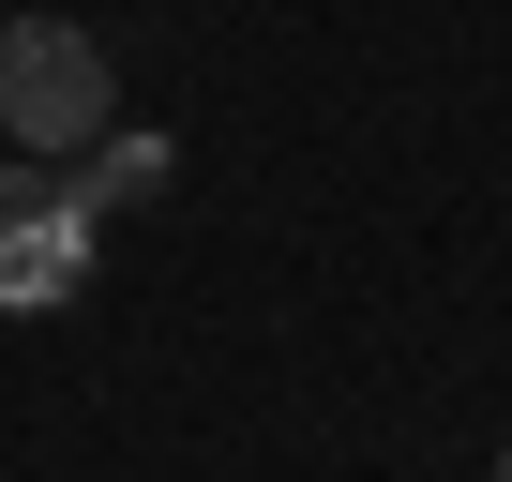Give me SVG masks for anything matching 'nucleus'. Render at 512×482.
<instances>
[{"label":"nucleus","mask_w":512,"mask_h":482,"mask_svg":"<svg viewBox=\"0 0 512 482\" xmlns=\"http://www.w3.org/2000/svg\"><path fill=\"white\" fill-rule=\"evenodd\" d=\"M121 121V76H106V46L76 31V16H16V31H0V136H16V151H91Z\"/></svg>","instance_id":"obj_1"},{"label":"nucleus","mask_w":512,"mask_h":482,"mask_svg":"<svg viewBox=\"0 0 512 482\" xmlns=\"http://www.w3.org/2000/svg\"><path fill=\"white\" fill-rule=\"evenodd\" d=\"M91 181L61 166V151H16L0 166V317H61L76 287H91Z\"/></svg>","instance_id":"obj_2"},{"label":"nucleus","mask_w":512,"mask_h":482,"mask_svg":"<svg viewBox=\"0 0 512 482\" xmlns=\"http://www.w3.org/2000/svg\"><path fill=\"white\" fill-rule=\"evenodd\" d=\"M76 181H91V211H121V196H151V181H166V136H121V121H106V136L76 151Z\"/></svg>","instance_id":"obj_3"},{"label":"nucleus","mask_w":512,"mask_h":482,"mask_svg":"<svg viewBox=\"0 0 512 482\" xmlns=\"http://www.w3.org/2000/svg\"><path fill=\"white\" fill-rule=\"evenodd\" d=\"M497 482H512V452H497Z\"/></svg>","instance_id":"obj_4"}]
</instances>
